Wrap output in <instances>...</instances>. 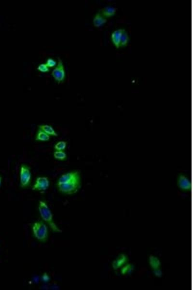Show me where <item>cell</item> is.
I'll return each mask as SVG.
<instances>
[{
  "mask_svg": "<svg viewBox=\"0 0 193 290\" xmlns=\"http://www.w3.org/2000/svg\"><path fill=\"white\" fill-rule=\"evenodd\" d=\"M56 63H57L55 61L51 59V58H49L47 60L46 64V66H48V67H54L55 66H56Z\"/></svg>",
  "mask_w": 193,
  "mask_h": 290,
  "instance_id": "ffe728a7",
  "label": "cell"
},
{
  "mask_svg": "<svg viewBox=\"0 0 193 290\" xmlns=\"http://www.w3.org/2000/svg\"><path fill=\"white\" fill-rule=\"evenodd\" d=\"M54 157L56 159L63 160L65 159L67 157V155L64 151L57 150L56 151H55L54 153Z\"/></svg>",
  "mask_w": 193,
  "mask_h": 290,
  "instance_id": "9a60e30c",
  "label": "cell"
},
{
  "mask_svg": "<svg viewBox=\"0 0 193 290\" xmlns=\"http://www.w3.org/2000/svg\"><path fill=\"white\" fill-rule=\"evenodd\" d=\"M128 34L124 30L123 33L122 35L120 45H121L122 46H124L125 45H126L128 43Z\"/></svg>",
  "mask_w": 193,
  "mask_h": 290,
  "instance_id": "e0dca14e",
  "label": "cell"
},
{
  "mask_svg": "<svg viewBox=\"0 0 193 290\" xmlns=\"http://www.w3.org/2000/svg\"><path fill=\"white\" fill-rule=\"evenodd\" d=\"M116 11V8L113 7H105L101 10L102 15L106 16H111L114 15Z\"/></svg>",
  "mask_w": 193,
  "mask_h": 290,
  "instance_id": "4fadbf2b",
  "label": "cell"
},
{
  "mask_svg": "<svg viewBox=\"0 0 193 290\" xmlns=\"http://www.w3.org/2000/svg\"><path fill=\"white\" fill-rule=\"evenodd\" d=\"M179 185L180 188L182 189L187 190L189 189L190 186V183L187 179L184 176L181 177L179 179Z\"/></svg>",
  "mask_w": 193,
  "mask_h": 290,
  "instance_id": "7c38bea8",
  "label": "cell"
},
{
  "mask_svg": "<svg viewBox=\"0 0 193 290\" xmlns=\"http://www.w3.org/2000/svg\"><path fill=\"white\" fill-rule=\"evenodd\" d=\"M49 184L50 182L48 177H39L36 180L32 190L33 191H45L49 187Z\"/></svg>",
  "mask_w": 193,
  "mask_h": 290,
  "instance_id": "8992f818",
  "label": "cell"
},
{
  "mask_svg": "<svg viewBox=\"0 0 193 290\" xmlns=\"http://www.w3.org/2000/svg\"><path fill=\"white\" fill-rule=\"evenodd\" d=\"M31 175L29 168L26 165H22L20 171V181L21 187H27L29 185L31 180Z\"/></svg>",
  "mask_w": 193,
  "mask_h": 290,
  "instance_id": "277c9868",
  "label": "cell"
},
{
  "mask_svg": "<svg viewBox=\"0 0 193 290\" xmlns=\"http://www.w3.org/2000/svg\"><path fill=\"white\" fill-rule=\"evenodd\" d=\"M38 210L41 218L45 222L48 223L51 230L55 232L61 233L62 230L58 227L53 219V215L52 211L45 202L40 201L38 206Z\"/></svg>",
  "mask_w": 193,
  "mask_h": 290,
  "instance_id": "6da1fadb",
  "label": "cell"
},
{
  "mask_svg": "<svg viewBox=\"0 0 193 290\" xmlns=\"http://www.w3.org/2000/svg\"><path fill=\"white\" fill-rule=\"evenodd\" d=\"M126 258L125 255H123L114 261L113 264V266L114 268H117L122 266L123 264H124L126 261Z\"/></svg>",
  "mask_w": 193,
  "mask_h": 290,
  "instance_id": "5bb4252c",
  "label": "cell"
},
{
  "mask_svg": "<svg viewBox=\"0 0 193 290\" xmlns=\"http://www.w3.org/2000/svg\"><path fill=\"white\" fill-rule=\"evenodd\" d=\"M39 129L44 131V132L46 134L49 135H53V136H57V133L55 132L54 129H53V127L49 125L48 124L42 125H40L39 126Z\"/></svg>",
  "mask_w": 193,
  "mask_h": 290,
  "instance_id": "9c48e42d",
  "label": "cell"
},
{
  "mask_svg": "<svg viewBox=\"0 0 193 290\" xmlns=\"http://www.w3.org/2000/svg\"><path fill=\"white\" fill-rule=\"evenodd\" d=\"M81 185L80 177L69 180L64 183L57 184L59 191L62 193L68 195L76 193L80 189Z\"/></svg>",
  "mask_w": 193,
  "mask_h": 290,
  "instance_id": "7a4b0ae2",
  "label": "cell"
},
{
  "mask_svg": "<svg viewBox=\"0 0 193 290\" xmlns=\"http://www.w3.org/2000/svg\"><path fill=\"white\" fill-rule=\"evenodd\" d=\"M124 31V30L122 29H118L114 31L111 34V39L113 40V43L117 48H118L120 46L121 37Z\"/></svg>",
  "mask_w": 193,
  "mask_h": 290,
  "instance_id": "ba28073f",
  "label": "cell"
},
{
  "mask_svg": "<svg viewBox=\"0 0 193 290\" xmlns=\"http://www.w3.org/2000/svg\"><path fill=\"white\" fill-rule=\"evenodd\" d=\"M80 177V174L79 172L74 171L71 172L70 173H66L65 174H63L60 177L59 180L57 181V184H61L67 182V181L75 179L76 177Z\"/></svg>",
  "mask_w": 193,
  "mask_h": 290,
  "instance_id": "52a82bcc",
  "label": "cell"
},
{
  "mask_svg": "<svg viewBox=\"0 0 193 290\" xmlns=\"http://www.w3.org/2000/svg\"><path fill=\"white\" fill-rule=\"evenodd\" d=\"M1 177H0V186H1Z\"/></svg>",
  "mask_w": 193,
  "mask_h": 290,
  "instance_id": "44dd1931",
  "label": "cell"
},
{
  "mask_svg": "<svg viewBox=\"0 0 193 290\" xmlns=\"http://www.w3.org/2000/svg\"><path fill=\"white\" fill-rule=\"evenodd\" d=\"M37 69L41 72L43 73L48 72L49 71V68L48 67V66H46V64H44V63L40 64V66H39L38 68H37Z\"/></svg>",
  "mask_w": 193,
  "mask_h": 290,
  "instance_id": "d6986e66",
  "label": "cell"
},
{
  "mask_svg": "<svg viewBox=\"0 0 193 290\" xmlns=\"http://www.w3.org/2000/svg\"><path fill=\"white\" fill-rule=\"evenodd\" d=\"M106 21L107 20L103 18L101 14H97L94 17L93 23L95 27H100L104 23H106Z\"/></svg>",
  "mask_w": 193,
  "mask_h": 290,
  "instance_id": "30bf717a",
  "label": "cell"
},
{
  "mask_svg": "<svg viewBox=\"0 0 193 290\" xmlns=\"http://www.w3.org/2000/svg\"><path fill=\"white\" fill-rule=\"evenodd\" d=\"M150 264L154 268H156L158 267V266L160 265V263L158 259L154 257H150Z\"/></svg>",
  "mask_w": 193,
  "mask_h": 290,
  "instance_id": "ac0fdd59",
  "label": "cell"
},
{
  "mask_svg": "<svg viewBox=\"0 0 193 290\" xmlns=\"http://www.w3.org/2000/svg\"><path fill=\"white\" fill-rule=\"evenodd\" d=\"M32 231L34 237L41 242H45L48 236V227L44 222L40 221L34 222L32 226Z\"/></svg>",
  "mask_w": 193,
  "mask_h": 290,
  "instance_id": "3957f363",
  "label": "cell"
},
{
  "mask_svg": "<svg viewBox=\"0 0 193 290\" xmlns=\"http://www.w3.org/2000/svg\"><path fill=\"white\" fill-rule=\"evenodd\" d=\"M50 139L49 135L46 134L44 131L39 129L37 132V135L36 137L35 140L41 141H46Z\"/></svg>",
  "mask_w": 193,
  "mask_h": 290,
  "instance_id": "8fae6325",
  "label": "cell"
},
{
  "mask_svg": "<svg viewBox=\"0 0 193 290\" xmlns=\"http://www.w3.org/2000/svg\"><path fill=\"white\" fill-rule=\"evenodd\" d=\"M67 146V143L65 141H61L58 142L54 146V148L57 151H62L65 149Z\"/></svg>",
  "mask_w": 193,
  "mask_h": 290,
  "instance_id": "2e32d148",
  "label": "cell"
},
{
  "mask_svg": "<svg viewBox=\"0 0 193 290\" xmlns=\"http://www.w3.org/2000/svg\"><path fill=\"white\" fill-rule=\"evenodd\" d=\"M52 76L57 83H60L64 81L65 76V73L62 62L60 58H58V63L57 67L53 70L52 72Z\"/></svg>",
  "mask_w": 193,
  "mask_h": 290,
  "instance_id": "5b68a950",
  "label": "cell"
}]
</instances>
